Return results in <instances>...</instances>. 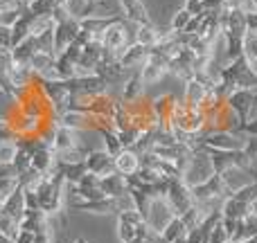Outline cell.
<instances>
[{"label":"cell","mask_w":257,"mask_h":243,"mask_svg":"<svg viewBox=\"0 0 257 243\" xmlns=\"http://www.w3.org/2000/svg\"><path fill=\"white\" fill-rule=\"evenodd\" d=\"M142 97H147V86L142 84L140 75L133 72L124 84L120 86V99L126 104H131V102H138V99H142Z\"/></svg>","instance_id":"10"},{"label":"cell","mask_w":257,"mask_h":243,"mask_svg":"<svg viewBox=\"0 0 257 243\" xmlns=\"http://www.w3.org/2000/svg\"><path fill=\"white\" fill-rule=\"evenodd\" d=\"M228 0H203V7L205 12H221L223 7H226Z\"/></svg>","instance_id":"28"},{"label":"cell","mask_w":257,"mask_h":243,"mask_svg":"<svg viewBox=\"0 0 257 243\" xmlns=\"http://www.w3.org/2000/svg\"><path fill=\"white\" fill-rule=\"evenodd\" d=\"M99 187H102V191H104V196H106V198H115V196L128 191L126 176H122V173H117V171L111 173V176L99 178Z\"/></svg>","instance_id":"12"},{"label":"cell","mask_w":257,"mask_h":243,"mask_svg":"<svg viewBox=\"0 0 257 243\" xmlns=\"http://www.w3.org/2000/svg\"><path fill=\"white\" fill-rule=\"evenodd\" d=\"M212 176H217V169H214L212 158H210V149H205V146H196V149L192 151V155L187 158L183 171H181L183 182L194 189V187L208 182Z\"/></svg>","instance_id":"1"},{"label":"cell","mask_w":257,"mask_h":243,"mask_svg":"<svg viewBox=\"0 0 257 243\" xmlns=\"http://www.w3.org/2000/svg\"><path fill=\"white\" fill-rule=\"evenodd\" d=\"M255 102H257L255 90H235V93L226 99V104L230 106V111L239 117V122L250 117V111H253Z\"/></svg>","instance_id":"6"},{"label":"cell","mask_w":257,"mask_h":243,"mask_svg":"<svg viewBox=\"0 0 257 243\" xmlns=\"http://www.w3.org/2000/svg\"><path fill=\"white\" fill-rule=\"evenodd\" d=\"M158 36H160V27L151 21V23H142V25H138L136 34H133V41L151 50V48L158 45Z\"/></svg>","instance_id":"14"},{"label":"cell","mask_w":257,"mask_h":243,"mask_svg":"<svg viewBox=\"0 0 257 243\" xmlns=\"http://www.w3.org/2000/svg\"><path fill=\"white\" fill-rule=\"evenodd\" d=\"M241 243H257V234L255 236H248V239H244Z\"/></svg>","instance_id":"31"},{"label":"cell","mask_w":257,"mask_h":243,"mask_svg":"<svg viewBox=\"0 0 257 243\" xmlns=\"http://www.w3.org/2000/svg\"><path fill=\"white\" fill-rule=\"evenodd\" d=\"M255 5H257V0H255Z\"/></svg>","instance_id":"36"},{"label":"cell","mask_w":257,"mask_h":243,"mask_svg":"<svg viewBox=\"0 0 257 243\" xmlns=\"http://www.w3.org/2000/svg\"><path fill=\"white\" fill-rule=\"evenodd\" d=\"M25 191L16 189L12 196H7V198L3 200V209H0V214H5V216H12L16 218V221H23V216H25Z\"/></svg>","instance_id":"11"},{"label":"cell","mask_w":257,"mask_h":243,"mask_svg":"<svg viewBox=\"0 0 257 243\" xmlns=\"http://www.w3.org/2000/svg\"><path fill=\"white\" fill-rule=\"evenodd\" d=\"M18 230H21V221H16V218H12V216H5V214H0V234L7 236L9 241H14V236L18 234Z\"/></svg>","instance_id":"21"},{"label":"cell","mask_w":257,"mask_h":243,"mask_svg":"<svg viewBox=\"0 0 257 243\" xmlns=\"http://www.w3.org/2000/svg\"><path fill=\"white\" fill-rule=\"evenodd\" d=\"M244 57L250 63H257V34H246L244 36Z\"/></svg>","instance_id":"24"},{"label":"cell","mask_w":257,"mask_h":243,"mask_svg":"<svg viewBox=\"0 0 257 243\" xmlns=\"http://www.w3.org/2000/svg\"><path fill=\"white\" fill-rule=\"evenodd\" d=\"M57 5H59V0H32L25 9L30 14H34V16H50Z\"/></svg>","instance_id":"20"},{"label":"cell","mask_w":257,"mask_h":243,"mask_svg":"<svg viewBox=\"0 0 257 243\" xmlns=\"http://www.w3.org/2000/svg\"><path fill=\"white\" fill-rule=\"evenodd\" d=\"M147 59H149V48H145V45H140V43H128L126 48H124V52L120 54V59L117 61L122 63V68H124L126 72H136V70H140L142 66L147 63Z\"/></svg>","instance_id":"5"},{"label":"cell","mask_w":257,"mask_h":243,"mask_svg":"<svg viewBox=\"0 0 257 243\" xmlns=\"http://www.w3.org/2000/svg\"><path fill=\"white\" fill-rule=\"evenodd\" d=\"M84 167H86V171L93 173V176L104 178V176L115 173V158H113L106 149H90L84 158Z\"/></svg>","instance_id":"3"},{"label":"cell","mask_w":257,"mask_h":243,"mask_svg":"<svg viewBox=\"0 0 257 243\" xmlns=\"http://www.w3.org/2000/svg\"><path fill=\"white\" fill-rule=\"evenodd\" d=\"M0 243H12V241H9L7 236H3V234H0Z\"/></svg>","instance_id":"33"},{"label":"cell","mask_w":257,"mask_h":243,"mask_svg":"<svg viewBox=\"0 0 257 243\" xmlns=\"http://www.w3.org/2000/svg\"><path fill=\"white\" fill-rule=\"evenodd\" d=\"M72 243H88V239H84V236H79V239H75Z\"/></svg>","instance_id":"32"},{"label":"cell","mask_w":257,"mask_h":243,"mask_svg":"<svg viewBox=\"0 0 257 243\" xmlns=\"http://www.w3.org/2000/svg\"><path fill=\"white\" fill-rule=\"evenodd\" d=\"M138 227L140 225H136V223L117 216V239H120L122 243H131L133 239H136V234H138Z\"/></svg>","instance_id":"18"},{"label":"cell","mask_w":257,"mask_h":243,"mask_svg":"<svg viewBox=\"0 0 257 243\" xmlns=\"http://www.w3.org/2000/svg\"><path fill=\"white\" fill-rule=\"evenodd\" d=\"M54 59H57V57H52V54L36 52L34 57H32V61H30L32 72H34V75H41L43 70H48V68H52V66H54Z\"/></svg>","instance_id":"19"},{"label":"cell","mask_w":257,"mask_h":243,"mask_svg":"<svg viewBox=\"0 0 257 243\" xmlns=\"http://www.w3.org/2000/svg\"><path fill=\"white\" fill-rule=\"evenodd\" d=\"M79 32H81V25H79L77 18H68V21H63V23H57V27H54V32H52V36H54V57H59V54L66 52V50L77 41Z\"/></svg>","instance_id":"4"},{"label":"cell","mask_w":257,"mask_h":243,"mask_svg":"<svg viewBox=\"0 0 257 243\" xmlns=\"http://www.w3.org/2000/svg\"><path fill=\"white\" fill-rule=\"evenodd\" d=\"M237 131L246 133L248 137H257V117H248V120H244L237 126Z\"/></svg>","instance_id":"26"},{"label":"cell","mask_w":257,"mask_h":243,"mask_svg":"<svg viewBox=\"0 0 257 243\" xmlns=\"http://www.w3.org/2000/svg\"><path fill=\"white\" fill-rule=\"evenodd\" d=\"M120 12L124 14L126 21L131 23H151V16H149V9H147L145 0H120Z\"/></svg>","instance_id":"9"},{"label":"cell","mask_w":257,"mask_h":243,"mask_svg":"<svg viewBox=\"0 0 257 243\" xmlns=\"http://www.w3.org/2000/svg\"><path fill=\"white\" fill-rule=\"evenodd\" d=\"M57 124L70 128V131H75V133L95 131L93 128V115H90L88 111H77V108H68L66 113H61Z\"/></svg>","instance_id":"7"},{"label":"cell","mask_w":257,"mask_h":243,"mask_svg":"<svg viewBox=\"0 0 257 243\" xmlns=\"http://www.w3.org/2000/svg\"><path fill=\"white\" fill-rule=\"evenodd\" d=\"M138 75H140V79H142L145 86H154L167 75V68H163V66H158V63H154V61L147 59V63L138 70Z\"/></svg>","instance_id":"16"},{"label":"cell","mask_w":257,"mask_h":243,"mask_svg":"<svg viewBox=\"0 0 257 243\" xmlns=\"http://www.w3.org/2000/svg\"><path fill=\"white\" fill-rule=\"evenodd\" d=\"M183 86H185V95H183V102L190 104V106H201V102H203V97H205V93H208V88H205L201 81H196V79L185 81Z\"/></svg>","instance_id":"17"},{"label":"cell","mask_w":257,"mask_h":243,"mask_svg":"<svg viewBox=\"0 0 257 243\" xmlns=\"http://www.w3.org/2000/svg\"><path fill=\"white\" fill-rule=\"evenodd\" d=\"M50 146L54 149V153H59V151H66V149H75V146H79V140H77V133L75 131L61 126V124H54L52 133H50Z\"/></svg>","instance_id":"8"},{"label":"cell","mask_w":257,"mask_h":243,"mask_svg":"<svg viewBox=\"0 0 257 243\" xmlns=\"http://www.w3.org/2000/svg\"><path fill=\"white\" fill-rule=\"evenodd\" d=\"M165 198L172 205L174 214L181 216L183 212H187V209L194 205V191H192V187H187L185 182H183V178H174V180H167Z\"/></svg>","instance_id":"2"},{"label":"cell","mask_w":257,"mask_h":243,"mask_svg":"<svg viewBox=\"0 0 257 243\" xmlns=\"http://www.w3.org/2000/svg\"><path fill=\"white\" fill-rule=\"evenodd\" d=\"M255 97H257V93H255Z\"/></svg>","instance_id":"35"},{"label":"cell","mask_w":257,"mask_h":243,"mask_svg":"<svg viewBox=\"0 0 257 243\" xmlns=\"http://www.w3.org/2000/svg\"><path fill=\"white\" fill-rule=\"evenodd\" d=\"M246 34H257V12L246 14Z\"/></svg>","instance_id":"29"},{"label":"cell","mask_w":257,"mask_h":243,"mask_svg":"<svg viewBox=\"0 0 257 243\" xmlns=\"http://www.w3.org/2000/svg\"><path fill=\"white\" fill-rule=\"evenodd\" d=\"M32 243H54V232L48 230V232H39V234L34 236V241Z\"/></svg>","instance_id":"30"},{"label":"cell","mask_w":257,"mask_h":243,"mask_svg":"<svg viewBox=\"0 0 257 243\" xmlns=\"http://www.w3.org/2000/svg\"><path fill=\"white\" fill-rule=\"evenodd\" d=\"M34 236L36 234L32 230H25V227H21V230H18V234L14 236L12 243H32V241H34Z\"/></svg>","instance_id":"27"},{"label":"cell","mask_w":257,"mask_h":243,"mask_svg":"<svg viewBox=\"0 0 257 243\" xmlns=\"http://www.w3.org/2000/svg\"><path fill=\"white\" fill-rule=\"evenodd\" d=\"M187 236V227L183 225L181 216H174L167 225L160 230V239L165 243H176V241H183Z\"/></svg>","instance_id":"15"},{"label":"cell","mask_w":257,"mask_h":243,"mask_svg":"<svg viewBox=\"0 0 257 243\" xmlns=\"http://www.w3.org/2000/svg\"><path fill=\"white\" fill-rule=\"evenodd\" d=\"M183 9H187L190 16H201L205 12L203 0H183Z\"/></svg>","instance_id":"25"},{"label":"cell","mask_w":257,"mask_h":243,"mask_svg":"<svg viewBox=\"0 0 257 243\" xmlns=\"http://www.w3.org/2000/svg\"><path fill=\"white\" fill-rule=\"evenodd\" d=\"M190 18H192L190 12L181 7V9H178V12L172 16V21H169V27H172L174 32H183V30L187 27V23H190Z\"/></svg>","instance_id":"23"},{"label":"cell","mask_w":257,"mask_h":243,"mask_svg":"<svg viewBox=\"0 0 257 243\" xmlns=\"http://www.w3.org/2000/svg\"><path fill=\"white\" fill-rule=\"evenodd\" d=\"M18 153V140L9 137V140H0V162H14Z\"/></svg>","instance_id":"22"},{"label":"cell","mask_w":257,"mask_h":243,"mask_svg":"<svg viewBox=\"0 0 257 243\" xmlns=\"http://www.w3.org/2000/svg\"><path fill=\"white\" fill-rule=\"evenodd\" d=\"M88 3H97V0H88Z\"/></svg>","instance_id":"34"},{"label":"cell","mask_w":257,"mask_h":243,"mask_svg":"<svg viewBox=\"0 0 257 243\" xmlns=\"http://www.w3.org/2000/svg\"><path fill=\"white\" fill-rule=\"evenodd\" d=\"M140 169V155L133 149H124L122 153L115 155V171L122 176H133Z\"/></svg>","instance_id":"13"}]
</instances>
